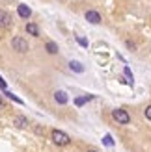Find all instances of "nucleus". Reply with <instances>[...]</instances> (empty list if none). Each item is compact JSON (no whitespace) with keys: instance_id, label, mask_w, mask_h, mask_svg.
Listing matches in <instances>:
<instances>
[{"instance_id":"obj_3","label":"nucleus","mask_w":151,"mask_h":152,"mask_svg":"<svg viewBox=\"0 0 151 152\" xmlns=\"http://www.w3.org/2000/svg\"><path fill=\"white\" fill-rule=\"evenodd\" d=\"M112 117H114V121L118 124H129V121H131L129 113H127L125 110H119V108L112 111Z\"/></svg>"},{"instance_id":"obj_10","label":"nucleus","mask_w":151,"mask_h":152,"mask_svg":"<svg viewBox=\"0 0 151 152\" xmlns=\"http://www.w3.org/2000/svg\"><path fill=\"white\" fill-rule=\"evenodd\" d=\"M15 126H19V128H26V126H28V119H26V117H22V115L15 117Z\"/></svg>"},{"instance_id":"obj_7","label":"nucleus","mask_w":151,"mask_h":152,"mask_svg":"<svg viewBox=\"0 0 151 152\" xmlns=\"http://www.w3.org/2000/svg\"><path fill=\"white\" fill-rule=\"evenodd\" d=\"M54 100L58 102V104H67V100H69V98H67V93H65V91H56V93H54Z\"/></svg>"},{"instance_id":"obj_20","label":"nucleus","mask_w":151,"mask_h":152,"mask_svg":"<svg viewBox=\"0 0 151 152\" xmlns=\"http://www.w3.org/2000/svg\"><path fill=\"white\" fill-rule=\"evenodd\" d=\"M88 152H97V150H88Z\"/></svg>"},{"instance_id":"obj_12","label":"nucleus","mask_w":151,"mask_h":152,"mask_svg":"<svg viewBox=\"0 0 151 152\" xmlns=\"http://www.w3.org/2000/svg\"><path fill=\"white\" fill-rule=\"evenodd\" d=\"M93 95H90V96H78V98H75V104L77 106H82V104H86L88 100H92Z\"/></svg>"},{"instance_id":"obj_17","label":"nucleus","mask_w":151,"mask_h":152,"mask_svg":"<svg viewBox=\"0 0 151 152\" xmlns=\"http://www.w3.org/2000/svg\"><path fill=\"white\" fill-rule=\"evenodd\" d=\"M123 72H125V76H127V78H129V82L132 83V72L129 71V67H125V71H123Z\"/></svg>"},{"instance_id":"obj_11","label":"nucleus","mask_w":151,"mask_h":152,"mask_svg":"<svg viewBox=\"0 0 151 152\" xmlns=\"http://www.w3.org/2000/svg\"><path fill=\"white\" fill-rule=\"evenodd\" d=\"M45 48H47L49 54H56V52H58V45H56V43H52V41H47Z\"/></svg>"},{"instance_id":"obj_1","label":"nucleus","mask_w":151,"mask_h":152,"mask_svg":"<svg viewBox=\"0 0 151 152\" xmlns=\"http://www.w3.org/2000/svg\"><path fill=\"white\" fill-rule=\"evenodd\" d=\"M50 139H52V143H54V145H58V147H67V145L71 143V137H69L65 132H62V130H52Z\"/></svg>"},{"instance_id":"obj_9","label":"nucleus","mask_w":151,"mask_h":152,"mask_svg":"<svg viewBox=\"0 0 151 152\" xmlns=\"http://www.w3.org/2000/svg\"><path fill=\"white\" fill-rule=\"evenodd\" d=\"M69 67H71V71L73 72H84V67H82V63L80 61H69Z\"/></svg>"},{"instance_id":"obj_5","label":"nucleus","mask_w":151,"mask_h":152,"mask_svg":"<svg viewBox=\"0 0 151 152\" xmlns=\"http://www.w3.org/2000/svg\"><path fill=\"white\" fill-rule=\"evenodd\" d=\"M84 17H86V20H88V22H92V24H99V22H101V15L97 13V11H93V10L86 11Z\"/></svg>"},{"instance_id":"obj_19","label":"nucleus","mask_w":151,"mask_h":152,"mask_svg":"<svg viewBox=\"0 0 151 152\" xmlns=\"http://www.w3.org/2000/svg\"><path fill=\"white\" fill-rule=\"evenodd\" d=\"M2 106H4V100H2V96H0V108H2Z\"/></svg>"},{"instance_id":"obj_13","label":"nucleus","mask_w":151,"mask_h":152,"mask_svg":"<svg viewBox=\"0 0 151 152\" xmlns=\"http://www.w3.org/2000/svg\"><path fill=\"white\" fill-rule=\"evenodd\" d=\"M103 145H107V147H114V139H112V135L110 134H107L103 137Z\"/></svg>"},{"instance_id":"obj_6","label":"nucleus","mask_w":151,"mask_h":152,"mask_svg":"<svg viewBox=\"0 0 151 152\" xmlns=\"http://www.w3.org/2000/svg\"><path fill=\"white\" fill-rule=\"evenodd\" d=\"M10 24H11V15L4 10H0V28H7Z\"/></svg>"},{"instance_id":"obj_8","label":"nucleus","mask_w":151,"mask_h":152,"mask_svg":"<svg viewBox=\"0 0 151 152\" xmlns=\"http://www.w3.org/2000/svg\"><path fill=\"white\" fill-rule=\"evenodd\" d=\"M26 34L37 37V35H39V28H37V24H34V22H28V24H26Z\"/></svg>"},{"instance_id":"obj_15","label":"nucleus","mask_w":151,"mask_h":152,"mask_svg":"<svg viewBox=\"0 0 151 152\" xmlns=\"http://www.w3.org/2000/svg\"><path fill=\"white\" fill-rule=\"evenodd\" d=\"M77 43L80 45V47H88V39H86V37H80V35H77Z\"/></svg>"},{"instance_id":"obj_18","label":"nucleus","mask_w":151,"mask_h":152,"mask_svg":"<svg viewBox=\"0 0 151 152\" xmlns=\"http://www.w3.org/2000/svg\"><path fill=\"white\" fill-rule=\"evenodd\" d=\"M144 115H146V117H147V119L151 121V104H149V106H147V108L144 110Z\"/></svg>"},{"instance_id":"obj_4","label":"nucleus","mask_w":151,"mask_h":152,"mask_svg":"<svg viewBox=\"0 0 151 152\" xmlns=\"http://www.w3.org/2000/svg\"><path fill=\"white\" fill-rule=\"evenodd\" d=\"M17 13H19L21 19H30V17H32V10H30L26 4H19L17 6Z\"/></svg>"},{"instance_id":"obj_16","label":"nucleus","mask_w":151,"mask_h":152,"mask_svg":"<svg viewBox=\"0 0 151 152\" xmlns=\"http://www.w3.org/2000/svg\"><path fill=\"white\" fill-rule=\"evenodd\" d=\"M0 89H2V91H7V83H6V80L2 78V76H0Z\"/></svg>"},{"instance_id":"obj_2","label":"nucleus","mask_w":151,"mask_h":152,"mask_svg":"<svg viewBox=\"0 0 151 152\" xmlns=\"http://www.w3.org/2000/svg\"><path fill=\"white\" fill-rule=\"evenodd\" d=\"M11 47H13V50H17V52H21V54H24V52H28V43H26V39L24 37H13L11 39Z\"/></svg>"},{"instance_id":"obj_14","label":"nucleus","mask_w":151,"mask_h":152,"mask_svg":"<svg viewBox=\"0 0 151 152\" xmlns=\"http://www.w3.org/2000/svg\"><path fill=\"white\" fill-rule=\"evenodd\" d=\"M4 95H6L7 98H11L13 102H17V104H22V100H21V98H19V96H15L13 93H10V91H4Z\"/></svg>"}]
</instances>
